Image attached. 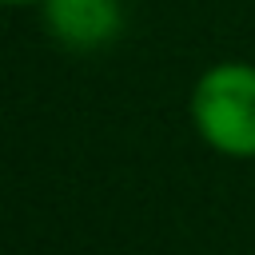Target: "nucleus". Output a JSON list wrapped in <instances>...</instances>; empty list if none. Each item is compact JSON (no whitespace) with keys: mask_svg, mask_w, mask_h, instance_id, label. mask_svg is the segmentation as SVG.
Returning <instances> with one entry per match:
<instances>
[{"mask_svg":"<svg viewBox=\"0 0 255 255\" xmlns=\"http://www.w3.org/2000/svg\"><path fill=\"white\" fill-rule=\"evenodd\" d=\"M191 124L207 147L231 159L255 155V64H215L195 80Z\"/></svg>","mask_w":255,"mask_h":255,"instance_id":"obj_1","label":"nucleus"},{"mask_svg":"<svg viewBox=\"0 0 255 255\" xmlns=\"http://www.w3.org/2000/svg\"><path fill=\"white\" fill-rule=\"evenodd\" d=\"M44 20L60 44L100 48L120 32V4L116 0H44Z\"/></svg>","mask_w":255,"mask_h":255,"instance_id":"obj_2","label":"nucleus"},{"mask_svg":"<svg viewBox=\"0 0 255 255\" xmlns=\"http://www.w3.org/2000/svg\"><path fill=\"white\" fill-rule=\"evenodd\" d=\"M0 4H32V0H0Z\"/></svg>","mask_w":255,"mask_h":255,"instance_id":"obj_3","label":"nucleus"}]
</instances>
